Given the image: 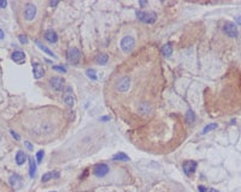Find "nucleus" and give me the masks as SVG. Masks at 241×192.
<instances>
[{
  "label": "nucleus",
  "instance_id": "obj_1",
  "mask_svg": "<svg viewBox=\"0 0 241 192\" xmlns=\"http://www.w3.org/2000/svg\"><path fill=\"white\" fill-rule=\"evenodd\" d=\"M136 18L140 22L146 24H153L157 19V15L154 12H146V11H136L135 12Z\"/></svg>",
  "mask_w": 241,
  "mask_h": 192
},
{
  "label": "nucleus",
  "instance_id": "obj_2",
  "mask_svg": "<svg viewBox=\"0 0 241 192\" xmlns=\"http://www.w3.org/2000/svg\"><path fill=\"white\" fill-rule=\"evenodd\" d=\"M135 47V38L133 36H124L121 41V49L124 53H129Z\"/></svg>",
  "mask_w": 241,
  "mask_h": 192
},
{
  "label": "nucleus",
  "instance_id": "obj_3",
  "mask_svg": "<svg viewBox=\"0 0 241 192\" xmlns=\"http://www.w3.org/2000/svg\"><path fill=\"white\" fill-rule=\"evenodd\" d=\"M130 85H132L130 77L124 76V77H121V78L117 81V83H116V89H117L118 91L124 93V91H128V90H129Z\"/></svg>",
  "mask_w": 241,
  "mask_h": 192
},
{
  "label": "nucleus",
  "instance_id": "obj_4",
  "mask_svg": "<svg viewBox=\"0 0 241 192\" xmlns=\"http://www.w3.org/2000/svg\"><path fill=\"white\" fill-rule=\"evenodd\" d=\"M63 101L65 103L67 107L72 108L74 103H75V97H74V91L70 87H65L63 90Z\"/></svg>",
  "mask_w": 241,
  "mask_h": 192
},
{
  "label": "nucleus",
  "instance_id": "obj_5",
  "mask_svg": "<svg viewBox=\"0 0 241 192\" xmlns=\"http://www.w3.org/2000/svg\"><path fill=\"white\" fill-rule=\"evenodd\" d=\"M67 58H68V61L70 64L76 65L78 64L80 61V58H81V54H80V51L75 47H70L69 49L67 51Z\"/></svg>",
  "mask_w": 241,
  "mask_h": 192
},
{
  "label": "nucleus",
  "instance_id": "obj_6",
  "mask_svg": "<svg viewBox=\"0 0 241 192\" xmlns=\"http://www.w3.org/2000/svg\"><path fill=\"white\" fill-rule=\"evenodd\" d=\"M110 172V168L107 164L105 163H98L93 167V174L98 178H104L107 175V173Z\"/></svg>",
  "mask_w": 241,
  "mask_h": 192
},
{
  "label": "nucleus",
  "instance_id": "obj_7",
  "mask_svg": "<svg viewBox=\"0 0 241 192\" xmlns=\"http://www.w3.org/2000/svg\"><path fill=\"white\" fill-rule=\"evenodd\" d=\"M50 85H51L52 89H54L57 91H60V90H63L65 88L64 87L65 82H64V79L62 77H52L50 79Z\"/></svg>",
  "mask_w": 241,
  "mask_h": 192
},
{
  "label": "nucleus",
  "instance_id": "obj_8",
  "mask_svg": "<svg viewBox=\"0 0 241 192\" xmlns=\"http://www.w3.org/2000/svg\"><path fill=\"white\" fill-rule=\"evenodd\" d=\"M36 16V6L32 2H28L24 7V17L27 21H33Z\"/></svg>",
  "mask_w": 241,
  "mask_h": 192
},
{
  "label": "nucleus",
  "instance_id": "obj_9",
  "mask_svg": "<svg viewBox=\"0 0 241 192\" xmlns=\"http://www.w3.org/2000/svg\"><path fill=\"white\" fill-rule=\"evenodd\" d=\"M223 31L226 32L229 37H238V28L234 23L232 22H227L223 27Z\"/></svg>",
  "mask_w": 241,
  "mask_h": 192
},
{
  "label": "nucleus",
  "instance_id": "obj_10",
  "mask_svg": "<svg viewBox=\"0 0 241 192\" xmlns=\"http://www.w3.org/2000/svg\"><path fill=\"white\" fill-rule=\"evenodd\" d=\"M198 167V163L195 161H186L182 166L183 168V172L187 174V175H192L193 173H195V169Z\"/></svg>",
  "mask_w": 241,
  "mask_h": 192
},
{
  "label": "nucleus",
  "instance_id": "obj_11",
  "mask_svg": "<svg viewBox=\"0 0 241 192\" xmlns=\"http://www.w3.org/2000/svg\"><path fill=\"white\" fill-rule=\"evenodd\" d=\"M9 183H10V185H11L15 190H17V189H21V187H22L23 180H22V178H21L18 174H12V175L10 177V179H9Z\"/></svg>",
  "mask_w": 241,
  "mask_h": 192
},
{
  "label": "nucleus",
  "instance_id": "obj_12",
  "mask_svg": "<svg viewBox=\"0 0 241 192\" xmlns=\"http://www.w3.org/2000/svg\"><path fill=\"white\" fill-rule=\"evenodd\" d=\"M33 74L35 79H40L45 74V68L40 63H33Z\"/></svg>",
  "mask_w": 241,
  "mask_h": 192
},
{
  "label": "nucleus",
  "instance_id": "obj_13",
  "mask_svg": "<svg viewBox=\"0 0 241 192\" xmlns=\"http://www.w3.org/2000/svg\"><path fill=\"white\" fill-rule=\"evenodd\" d=\"M45 40L50 43H56L58 41V34L54 31L53 29H48L45 32Z\"/></svg>",
  "mask_w": 241,
  "mask_h": 192
},
{
  "label": "nucleus",
  "instance_id": "obj_14",
  "mask_svg": "<svg viewBox=\"0 0 241 192\" xmlns=\"http://www.w3.org/2000/svg\"><path fill=\"white\" fill-rule=\"evenodd\" d=\"M11 59L17 64H23L26 61V54L21 51H15L11 55Z\"/></svg>",
  "mask_w": 241,
  "mask_h": 192
},
{
  "label": "nucleus",
  "instance_id": "obj_15",
  "mask_svg": "<svg viewBox=\"0 0 241 192\" xmlns=\"http://www.w3.org/2000/svg\"><path fill=\"white\" fill-rule=\"evenodd\" d=\"M139 112L142 115H150L152 113V107L150 103H141L139 107Z\"/></svg>",
  "mask_w": 241,
  "mask_h": 192
},
{
  "label": "nucleus",
  "instance_id": "obj_16",
  "mask_svg": "<svg viewBox=\"0 0 241 192\" xmlns=\"http://www.w3.org/2000/svg\"><path fill=\"white\" fill-rule=\"evenodd\" d=\"M172 46L171 43H165L163 47H162V49H160V52H162V54H163V57H165V58H169V57H171L172 55Z\"/></svg>",
  "mask_w": 241,
  "mask_h": 192
},
{
  "label": "nucleus",
  "instance_id": "obj_17",
  "mask_svg": "<svg viewBox=\"0 0 241 192\" xmlns=\"http://www.w3.org/2000/svg\"><path fill=\"white\" fill-rule=\"evenodd\" d=\"M53 178H56V179L59 178V172H47V173H45L42 175L41 180H42V183H47L48 180H51Z\"/></svg>",
  "mask_w": 241,
  "mask_h": 192
},
{
  "label": "nucleus",
  "instance_id": "obj_18",
  "mask_svg": "<svg viewBox=\"0 0 241 192\" xmlns=\"http://www.w3.org/2000/svg\"><path fill=\"white\" fill-rule=\"evenodd\" d=\"M26 161H27V154H26L24 151L19 150V151L16 154V162H17V164L22 166L23 163H26Z\"/></svg>",
  "mask_w": 241,
  "mask_h": 192
},
{
  "label": "nucleus",
  "instance_id": "obj_19",
  "mask_svg": "<svg viewBox=\"0 0 241 192\" xmlns=\"http://www.w3.org/2000/svg\"><path fill=\"white\" fill-rule=\"evenodd\" d=\"M36 162L34 161V159H29V177L33 179L35 177V173H36Z\"/></svg>",
  "mask_w": 241,
  "mask_h": 192
},
{
  "label": "nucleus",
  "instance_id": "obj_20",
  "mask_svg": "<svg viewBox=\"0 0 241 192\" xmlns=\"http://www.w3.org/2000/svg\"><path fill=\"white\" fill-rule=\"evenodd\" d=\"M112 160L113 161H130V157L127 155V154H124V153H117V154H115L113 156H112Z\"/></svg>",
  "mask_w": 241,
  "mask_h": 192
},
{
  "label": "nucleus",
  "instance_id": "obj_21",
  "mask_svg": "<svg viewBox=\"0 0 241 192\" xmlns=\"http://www.w3.org/2000/svg\"><path fill=\"white\" fill-rule=\"evenodd\" d=\"M36 45H37V46L40 47V49H41L42 52H45V53H46V54H48L50 57H53V58H57V55H56V54H54V53H53V52H52V51H51V49H50L48 47H46V46H43V45H41V43H40L39 41L36 42Z\"/></svg>",
  "mask_w": 241,
  "mask_h": 192
},
{
  "label": "nucleus",
  "instance_id": "obj_22",
  "mask_svg": "<svg viewBox=\"0 0 241 192\" xmlns=\"http://www.w3.org/2000/svg\"><path fill=\"white\" fill-rule=\"evenodd\" d=\"M107 61H108V57H107V54H105V53H102V54H99L98 57H97V63L100 65H105L107 64Z\"/></svg>",
  "mask_w": 241,
  "mask_h": 192
},
{
  "label": "nucleus",
  "instance_id": "obj_23",
  "mask_svg": "<svg viewBox=\"0 0 241 192\" xmlns=\"http://www.w3.org/2000/svg\"><path fill=\"white\" fill-rule=\"evenodd\" d=\"M186 120H187V123L188 124H192V123H194V120H195V114H194V112L193 111H188L187 112V114H186Z\"/></svg>",
  "mask_w": 241,
  "mask_h": 192
},
{
  "label": "nucleus",
  "instance_id": "obj_24",
  "mask_svg": "<svg viewBox=\"0 0 241 192\" xmlns=\"http://www.w3.org/2000/svg\"><path fill=\"white\" fill-rule=\"evenodd\" d=\"M218 127V125L216 124V123H212V124H208L206 125L205 127L203 128V134H206L207 132H210V131H213V130H216V128Z\"/></svg>",
  "mask_w": 241,
  "mask_h": 192
},
{
  "label": "nucleus",
  "instance_id": "obj_25",
  "mask_svg": "<svg viewBox=\"0 0 241 192\" xmlns=\"http://www.w3.org/2000/svg\"><path fill=\"white\" fill-rule=\"evenodd\" d=\"M86 74L88 76V78H91V79H93V81H95V79L98 78V76H97V71H95L94 68H88V70L86 71Z\"/></svg>",
  "mask_w": 241,
  "mask_h": 192
},
{
  "label": "nucleus",
  "instance_id": "obj_26",
  "mask_svg": "<svg viewBox=\"0 0 241 192\" xmlns=\"http://www.w3.org/2000/svg\"><path fill=\"white\" fill-rule=\"evenodd\" d=\"M52 68L54 71H58V72H62V73H67V68L64 66H62V65H53Z\"/></svg>",
  "mask_w": 241,
  "mask_h": 192
},
{
  "label": "nucleus",
  "instance_id": "obj_27",
  "mask_svg": "<svg viewBox=\"0 0 241 192\" xmlns=\"http://www.w3.org/2000/svg\"><path fill=\"white\" fill-rule=\"evenodd\" d=\"M43 150H39L37 151V154H36V162L37 163H40L41 161H42V159H43Z\"/></svg>",
  "mask_w": 241,
  "mask_h": 192
},
{
  "label": "nucleus",
  "instance_id": "obj_28",
  "mask_svg": "<svg viewBox=\"0 0 241 192\" xmlns=\"http://www.w3.org/2000/svg\"><path fill=\"white\" fill-rule=\"evenodd\" d=\"M18 38H19V42L21 43H23V45H27L28 43V37L26 35H19Z\"/></svg>",
  "mask_w": 241,
  "mask_h": 192
},
{
  "label": "nucleus",
  "instance_id": "obj_29",
  "mask_svg": "<svg viewBox=\"0 0 241 192\" xmlns=\"http://www.w3.org/2000/svg\"><path fill=\"white\" fill-rule=\"evenodd\" d=\"M11 134H12V137H13L16 141H19V139H21V137H19V136H18V134H17L15 131H11Z\"/></svg>",
  "mask_w": 241,
  "mask_h": 192
},
{
  "label": "nucleus",
  "instance_id": "obj_30",
  "mask_svg": "<svg viewBox=\"0 0 241 192\" xmlns=\"http://www.w3.org/2000/svg\"><path fill=\"white\" fill-rule=\"evenodd\" d=\"M7 6V2L5 0H0V8H5Z\"/></svg>",
  "mask_w": 241,
  "mask_h": 192
},
{
  "label": "nucleus",
  "instance_id": "obj_31",
  "mask_svg": "<svg viewBox=\"0 0 241 192\" xmlns=\"http://www.w3.org/2000/svg\"><path fill=\"white\" fill-rule=\"evenodd\" d=\"M24 144H26V147H27L29 150H33V145H32V143H30V142H26Z\"/></svg>",
  "mask_w": 241,
  "mask_h": 192
},
{
  "label": "nucleus",
  "instance_id": "obj_32",
  "mask_svg": "<svg viewBox=\"0 0 241 192\" xmlns=\"http://www.w3.org/2000/svg\"><path fill=\"white\" fill-rule=\"evenodd\" d=\"M206 187H204V186H199V191L200 192H206Z\"/></svg>",
  "mask_w": 241,
  "mask_h": 192
},
{
  "label": "nucleus",
  "instance_id": "obj_33",
  "mask_svg": "<svg viewBox=\"0 0 241 192\" xmlns=\"http://www.w3.org/2000/svg\"><path fill=\"white\" fill-rule=\"evenodd\" d=\"M58 5V1H51L50 2V6H57Z\"/></svg>",
  "mask_w": 241,
  "mask_h": 192
},
{
  "label": "nucleus",
  "instance_id": "obj_34",
  "mask_svg": "<svg viewBox=\"0 0 241 192\" xmlns=\"http://www.w3.org/2000/svg\"><path fill=\"white\" fill-rule=\"evenodd\" d=\"M110 119H111L110 117H104V118H102L100 120H102V121H107V120H110Z\"/></svg>",
  "mask_w": 241,
  "mask_h": 192
},
{
  "label": "nucleus",
  "instance_id": "obj_35",
  "mask_svg": "<svg viewBox=\"0 0 241 192\" xmlns=\"http://www.w3.org/2000/svg\"><path fill=\"white\" fill-rule=\"evenodd\" d=\"M4 36H5V34L2 31V29H0V40H2L4 38Z\"/></svg>",
  "mask_w": 241,
  "mask_h": 192
},
{
  "label": "nucleus",
  "instance_id": "obj_36",
  "mask_svg": "<svg viewBox=\"0 0 241 192\" xmlns=\"http://www.w3.org/2000/svg\"><path fill=\"white\" fill-rule=\"evenodd\" d=\"M206 192H218L217 190H215V189H207Z\"/></svg>",
  "mask_w": 241,
  "mask_h": 192
},
{
  "label": "nucleus",
  "instance_id": "obj_37",
  "mask_svg": "<svg viewBox=\"0 0 241 192\" xmlns=\"http://www.w3.org/2000/svg\"><path fill=\"white\" fill-rule=\"evenodd\" d=\"M236 22H238V24H240L241 25V16H239V17L236 18Z\"/></svg>",
  "mask_w": 241,
  "mask_h": 192
},
{
  "label": "nucleus",
  "instance_id": "obj_38",
  "mask_svg": "<svg viewBox=\"0 0 241 192\" xmlns=\"http://www.w3.org/2000/svg\"><path fill=\"white\" fill-rule=\"evenodd\" d=\"M146 4H147V2H146V1H140V5H141V6H145V5H146Z\"/></svg>",
  "mask_w": 241,
  "mask_h": 192
}]
</instances>
